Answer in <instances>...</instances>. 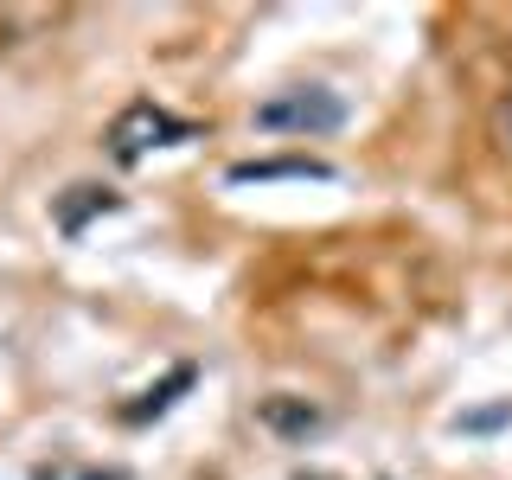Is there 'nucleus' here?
<instances>
[{
	"label": "nucleus",
	"instance_id": "nucleus-1",
	"mask_svg": "<svg viewBox=\"0 0 512 480\" xmlns=\"http://www.w3.org/2000/svg\"><path fill=\"white\" fill-rule=\"evenodd\" d=\"M340 122H346V103L320 84L276 90L269 103H256V128H269V135H327Z\"/></svg>",
	"mask_w": 512,
	"mask_h": 480
},
{
	"label": "nucleus",
	"instance_id": "nucleus-7",
	"mask_svg": "<svg viewBox=\"0 0 512 480\" xmlns=\"http://www.w3.org/2000/svg\"><path fill=\"white\" fill-rule=\"evenodd\" d=\"M487 135H493V148H500V154L512 160V90H506L500 103L487 109Z\"/></svg>",
	"mask_w": 512,
	"mask_h": 480
},
{
	"label": "nucleus",
	"instance_id": "nucleus-4",
	"mask_svg": "<svg viewBox=\"0 0 512 480\" xmlns=\"http://www.w3.org/2000/svg\"><path fill=\"white\" fill-rule=\"evenodd\" d=\"M327 167H314V160H244V167H231V180H320Z\"/></svg>",
	"mask_w": 512,
	"mask_h": 480
},
{
	"label": "nucleus",
	"instance_id": "nucleus-6",
	"mask_svg": "<svg viewBox=\"0 0 512 480\" xmlns=\"http://www.w3.org/2000/svg\"><path fill=\"white\" fill-rule=\"evenodd\" d=\"M71 192H77V199L64 205V212H58V224H64V231H77V224H84V212H96V205H103V212L116 205L109 192H96V186H71Z\"/></svg>",
	"mask_w": 512,
	"mask_h": 480
},
{
	"label": "nucleus",
	"instance_id": "nucleus-3",
	"mask_svg": "<svg viewBox=\"0 0 512 480\" xmlns=\"http://www.w3.org/2000/svg\"><path fill=\"white\" fill-rule=\"evenodd\" d=\"M320 404L314 397H301V391H269V397H256V429L263 436H276V442H308L320 436Z\"/></svg>",
	"mask_w": 512,
	"mask_h": 480
},
{
	"label": "nucleus",
	"instance_id": "nucleus-5",
	"mask_svg": "<svg viewBox=\"0 0 512 480\" xmlns=\"http://www.w3.org/2000/svg\"><path fill=\"white\" fill-rule=\"evenodd\" d=\"M186 384H192V365H173V378H167V384H154V391L141 397V404H128V410H122V423H141V416H160V410L173 404V391H186Z\"/></svg>",
	"mask_w": 512,
	"mask_h": 480
},
{
	"label": "nucleus",
	"instance_id": "nucleus-2",
	"mask_svg": "<svg viewBox=\"0 0 512 480\" xmlns=\"http://www.w3.org/2000/svg\"><path fill=\"white\" fill-rule=\"evenodd\" d=\"M180 135H186V122L141 96V103H128L122 116L109 122V154H116L122 167H135V160H148L154 148H167V141H180Z\"/></svg>",
	"mask_w": 512,
	"mask_h": 480
},
{
	"label": "nucleus",
	"instance_id": "nucleus-8",
	"mask_svg": "<svg viewBox=\"0 0 512 480\" xmlns=\"http://www.w3.org/2000/svg\"><path fill=\"white\" fill-rule=\"evenodd\" d=\"M32 480H116L109 468H84V461H45Z\"/></svg>",
	"mask_w": 512,
	"mask_h": 480
}]
</instances>
